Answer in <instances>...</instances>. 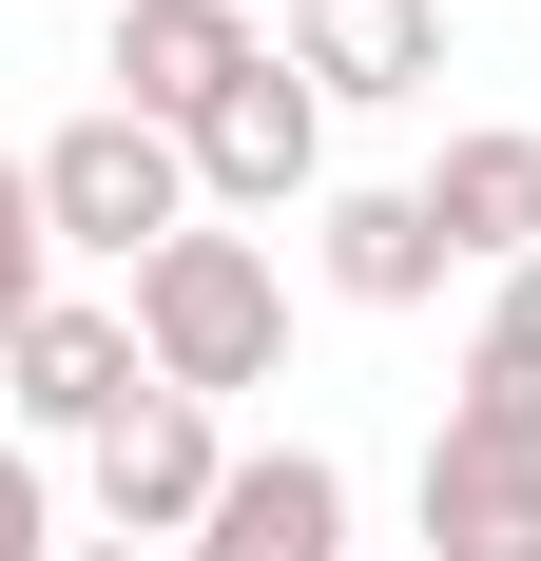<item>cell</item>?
<instances>
[{"mask_svg": "<svg viewBox=\"0 0 541 561\" xmlns=\"http://www.w3.org/2000/svg\"><path fill=\"white\" fill-rule=\"evenodd\" d=\"M136 348H156V388H174V407L270 388V348H290V272H270L252 232H174L156 272H136Z\"/></svg>", "mask_w": 541, "mask_h": 561, "instance_id": "6da1fadb", "label": "cell"}, {"mask_svg": "<svg viewBox=\"0 0 541 561\" xmlns=\"http://www.w3.org/2000/svg\"><path fill=\"white\" fill-rule=\"evenodd\" d=\"M39 214H58V252H116V272H156L174 232H194V136H156V116H58L39 136Z\"/></svg>", "mask_w": 541, "mask_h": 561, "instance_id": "7a4b0ae2", "label": "cell"}, {"mask_svg": "<svg viewBox=\"0 0 541 561\" xmlns=\"http://www.w3.org/2000/svg\"><path fill=\"white\" fill-rule=\"evenodd\" d=\"M0 407H20V426H39V446H97V426H136V407H156V348H136V290H58L39 330L0 348Z\"/></svg>", "mask_w": 541, "mask_h": 561, "instance_id": "3957f363", "label": "cell"}, {"mask_svg": "<svg viewBox=\"0 0 541 561\" xmlns=\"http://www.w3.org/2000/svg\"><path fill=\"white\" fill-rule=\"evenodd\" d=\"M290 194H329V98L290 78V39H270L252 78L194 116V214H290Z\"/></svg>", "mask_w": 541, "mask_h": 561, "instance_id": "277c9868", "label": "cell"}, {"mask_svg": "<svg viewBox=\"0 0 541 561\" xmlns=\"http://www.w3.org/2000/svg\"><path fill=\"white\" fill-rule=\"evenodd\" d=\"M232 504V446H214V407H136V426H97V523H116V542H174V561H194V523H214Z\"/></svg>", "mask_w": 541, "mask_h": 561, "instance_id": "5b68a950", "label": "cell"}, {"mask_svg": "<svg viewBox=\"0 0 541 561\" xmlns=\"http://www.w3.org/2000/svg\"><path fill=\"white\" fill-rule=\"evenodd\" d=\"M252 58H270V39L232 20V0H116V116H156V136H194Z\"/></svg>", "mask_w": 541, "mask_h": 561, "instance_id": "8992f818", "label": "cell"}, {"mask_svg": "<svg viewBox=\"0 0 541 561\" xmlns=\"http://www.w3.org/2000/svg\"><path fill=\"white\" fill-rule=\"evenodd\" d=\"M194 561H348V465L329 446H232V504L194 523Z\"/></svg>", "mask_w": 541, "mask_h": 561, "instance_id": "52a82bcc", "label": "cell"}, {"mask_svg": "<svg viewBox=\"0 0 541 561\" xmlns=\"http://www.w3.org/2000/svg\"><path fill=\"white\" fill-rule=\"evenodd\" d=\"M406 194L445 214V252H464V272H522V252H541V136H522V116L445 136V156L406 174Z\"/></svg>", "mask_w": 541, "mask_h": 561, "instance_id": "ba28073f", "label": "cell"}, {"mask_svg": "<svg viewBox=\"0 0 541 561\" xmlns=\"http://www.w3.org/2000/svg\"><path fill=\"white\" fill-rule=\"evenodd\" d=\"M290 78L310 98H426L445 78V0H290Z\"/></svg>", "mask_w": 541, "mask_h": 561, "instance_id": "9c48e42d", "label": "cell"}, {"mask_svg": "<svg viewBox=\"0 0 541 561\" xmlns=\"http://www.w3.org/2000/svg\"><path fill=\"white\" fill-rule=\"evenodd\" d=\"M310 252H329V290H348V310H426V290L464 272L426 194H329V214H310Z\"/></svg>", "mask_w": 541, "mask_h": 561, "instance_id": "30bf717a", "label": "cell"}, {"mask_svg": "<svg viewBox=\"0 0 541 561\" xmlns=\"http://www.w3.org/2000/svg\"><path fill=\"white\" fill-rule=\"evenodd\" d=\"M426 561H541V465L426 426Z\"/></svg>", "mask_w": 541, "mask_h": 561, "instance_id": "8fae6325", "label": "cell"}, {"mask_svg": "<svg viewBox=\"0 0 541 561\" xmlns=\"http://www.w3.org/2000/svg\"><path fill=\"white\" fill-rule=\"evenodd\" d=\"M445 446H522V465H541V348H503V330L464 348V388H445Z\"/></svg>", "mask_w": 541, "mask_h": 561, "instance_id": "7c38bea8", "label": "cell"}, {"mask_svg": "<svg viewBox=\"0 0 541 561\" xmlns=\"http://www.w3.org/2000/svg\"><path fill=\"white\" fill-rule=\"evenodd\" d=\"M58 310V214H39V156H0V348Z\"/></svg>", "mask_w": 541, "mask_h": 561, "instance_id": "4fadbf2b", "label": "cell"}, {"mask_svg": "<svg viewBox=\"0 0 541 561\" xmlns=\"http://www.w3.org/2000/svg\"><path fill=\"white\" fill-rule=\"evenodd\" d=\"M0 561H78V542H58V484H39V446H0Z\"/></svg>", "mask_w": 541, "mask_h": 561, "instance_id": "5bb4252c", "label": "cell"}, {"mask_svg": "<svg viewBox=\"0 0 541 561\" xmlns=\"http://www.w3.org/2000/svg\"><path fill=\"white\" fill-rule=\"evenodd\" d=\"M484 330H503V348H541V252L503 272V310H484Z\"/></svg>", "mask_w": 541, "mask_h": 561, "instance_id": "9a60e30c", "label": "cell"}, {"mask_svg": "<svg viewBox=\"0 0 541 561\" xmlns=\"http://www.w3.org/2000/svg\"><path fill=\"white\" fill-rule=\"evenodd\" d=\"M78 561H174V542H78Z\"/></svg>", "mask_w": 541, "mask_h": 561, "instance_id": "2e32d148", "label": "cell"}, {"mask_svg": "<svg viewBox=\"0 0 541 561\" xmlns=\"http://www.w3.org/2000/svg\"><path fill=\"white\" fill-rule=\"evenodd\" d=\"M232 20H252V0H232Z\"/></svg>", "mask_w": 541, "mask_h": 561, "instance_id": "e0dca14e", "label": "cell"}]
</instances>
